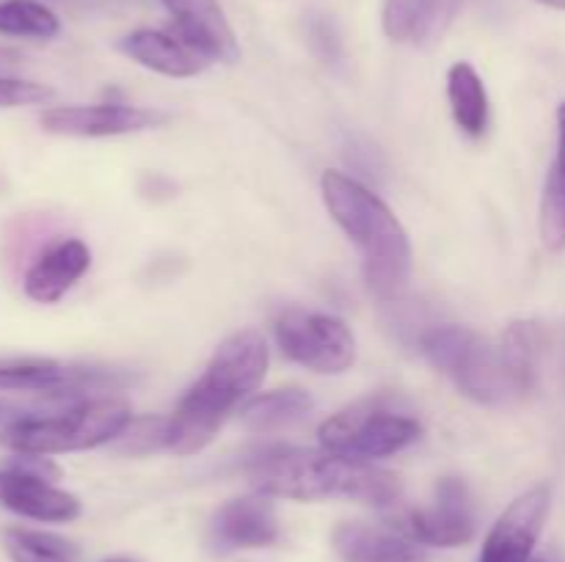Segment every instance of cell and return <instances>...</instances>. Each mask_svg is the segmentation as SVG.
Here are the masks:
<instances>
[{"label": "cell", "mask_w": 565, "mask_h": 562, "mask_svg": "<svg viewBox=\"0 0 565 562\" xmlns=\"http://www.w3.org/2000/svg\"><path fill=\"white\" fill-rule=\"evenodd\" d=\"M257 494L292 501L348 499L370 507H390L401 499V479L373 461L337 455L329 450L274 446L246 466Z\"/></svg>", "instance_id": "1"}, {"label": "cell", "mask_w": 565, "mask_h": 562, "mask_svg": "<svg viewBox=\"0 0 565 562\" xmlns=\"http://www.w3.org/2000/svg\"><path fill=\"white\" fill-rule=\"evenodd\" d=\"M268 372V345L254 328L237 331L218 345L202 378L180 397L169 417L166 450L196 455L215 439L224 419L259 389Z\"/></svg>", "instance_id": "2"}, {"label": "cell", "mask_w": 565, "mask_h": 562, "mask_svg": "<svg viewBox=\"0 0 565 562\" xmlns=\"http://www.w3.org/2000/svg\"><path fill=\"white\" fill-rule=\"evenodd\" d=\"M326 209L362 251L364 281L381 301H395L412 279V240L397 215L353 176L326 171L320 176Z\"/></svg>", "instance_id": "3"}, {"label": "cell", "mask_w": 565, "mask_h": 562, "mask_svg": "<svg viewBox=\"0 0 565 562\" xmlns=\"http://www.w3.org/2000/svg\"><path fill=\"white\" fill-rule=\"evenodd\" d=\"M132 422L130 402L121 397H92L53 417L17 419L3 430V444L20 455H58L94 450L119 439Z\"/></svg>", "instance_id": "4"}, {"label": "cell", "mask_w": 565, "mask_h": 562, "mask_svg": "<svg viewBox=\"0 0 565 562\" xmlns=\"http://www.w3.org/2000/svg\"><path fill=\"white\" fill-rule=\"evenodd\" d=\"M423 435L414 417L392 408L386 400H364L326 419L318 430L320 446L337 455L379 461L406 450Z\"/></svg>", "instance_id": "5"}, {"label": "cell", "mask_w": 565, "mask_h": 562, "mask_svg": "<svg viewBox=\"0 0 565 562\" xmlns=\"http://www.w3.org/2000/svg\"><path fill=\"white\" fill-rule=\"evenodd\" d=\"M276 342L290 361L320 375H340L356 361V339L345 320L309 309H285L276 317Z\"/></svg>", "instance_id": "6"}, {"label": "cell", "mask_w": 565, "mask_h": 562, "mask_svg": "<svg viewBox=\"0 0 565 562\" xmlns=\"http://www.w3.org/2000/svg\"><path fill=\"white\" fill-rule=\"evenodd\" d=\"M397 532L423 545L456 549L475 538L472 496L463 479L445 477L436 485V501L423 510H408L397 518Z\"/></svg>", "instance_id": "7"}, {"label": "cell", "mask_w": 565, "mask_h": 562, "mask_svg": "<svg viewBox=\"0 0 565 562\" xmlns=\"http://www.w3.org/2000/svg\"><path fill=\"white\" fill-rule=\"evenodd\" d=\"M39 121L53 136L110 138L130 136V132L149 130V127H160L166 121V114L125 102L55 105V108L44 110Z\"/></svg>", "instance_id": "8"}, {"label": "cell", "mask_w": 565, "mask_h": 562, "mask_svg": "<svg viewBox=\"0 0 565 562\" xmlns=\"http://www.w3.org/2000/svg\"><path fill=\"white\" fill-rule=\"evenodd\" d=\"M552 507L550 485H535L505 507L486 538L480 562H530Z\"/></svg>", "instance_id": "9"}, {"label": "cell", "mask_w": 565, "mask_h": 562, "mask_svg": "<svg viewBox=\"0 0 565 562\" xmlns=\"http://www.w3.org/2000/svg\"><path fill=\"white\" fill-rule=\"evenodd\" d=\"M0 505L17 516L44 523H66L81 516L77 496L55 488L47 477L11 461L0 466Z\"/></svg>", "instance_id": "10"}, {"label": "cell", "mask_w": 565, "mask_h": 562, "mask_svg": "<svg viewBox=\"0 0 565 562\" xmlns=\"http://www.w3.org/2000/svg\"><path fill=\"white\" fill-rule=\"evenodd\" d=\"M160 3L174 17L177 36L185 39L204 58L221 64H235L241 58V44L218 0H160Z\"/></svg>", "instance_id": "11"}, {"label": "cell", "mask_w": 565, "mask_h": 562, "mask_svg": "<svg viewBox=\"0 0 565 562\" xmlns=\"http://www.w3.org/2000/svg\"><path fill=\"white\" fill-rule=\"evenodd\" d=\"M215 549H265L279 540V518L270 496L252 494L226 501L210 523Z\"/></svg>", "instance_id": "12"}, {"label": "cell", "mask_w": 565, "mask_h": 562, "mask_svg": "<svg viewBox=\"0 0 565 562\" xmlns=\"http://www.w3.org/2000/svg\"><path fill=\"white\" fill-rule=\"evenodd\" d=\"M88 264H92V251L86 242L77 237L61 240L28 268L22 290L36 303H58L83 279Z\"/></svg>", "instance_id": "13"}, {"label": "cell", "mask_w": 565, "mask_h": 562, "mask_svg": "<svg viewBox=\"0 0 565 562\" xmlns=\"http://www.w3.org/2000/svg\"><path fill=\"white\" fill-rule=\"evenodd\" d=\"M331 545L342 562H425V551L406 534L362 521L340 523Z\"/></svg>", "instance_id": "14"}, {"label": "cell", "mask_w": 565, "mask_h": 562, "mask_svg": "<svg viewBox=\"0 0 565 562\" xmlns=\"http://www.w3.org/2000/svg\"><path fill=\"white\" fill-rule=\"evenodd\" d=\"M119 50L130 55L136 64L166 77H193L207 66V58L185 39H180L177 33L152 31V28L127 33L119 42Z\"/></svg>", "instance_id": "15"}, {"label": "cell", "mask_w": 565, "mask_h": 562, "mask_svg": "<svg viewBox=\"0 0 565 562\" xmlns=\"http://www.w3.org/2000/svg\"><path fill=\"white\" fill-rule=\"evenodd\" d=\"M463 0H386L384 33L392 42H430L441 36Z\"/></svg>", "instance_id": "16"}, {"label": "cell", "mask_w": 565, "mask_h": 562, "mask_svg": "<svg viewBox=\"0 0 565 562\" xmlns=\"http://www.w3.org/2000/svg\"><path fill=\"white\" fill-rule=\"evenodd\" d=\"M0 391H33L50 397L81 395V367H66L50 358L0 364Z\"/></svg>", "instance_id": "17"}, {"label": "cell", "mask_w": 565, "mask_h": 562, "mask_svg": "<svg viewBox=\"0 0 565 562\" xmlns=\"http://www.w3.org/2000/svg\"><path fill=\"white\" fill-rule=\"evenodd\" d=\"M447 99H450L452 119L458 130L469 138H480L489 127V94H486L483 77L475 72L472 64L458 61L447 72Z\"/></svg>", "instance_id": "18"}, {"label": "cell", "mask_w": 565, "mask_h": 562, "mask_svg": "<svg viewBox=\"0 0 565 562\" xmlns=\"http://www.w3.org/2000/svg\"><path fill=\"white\" fill-rule=\"evenodd\" d=\"M497 345H500L502 358H505L508 369H511L519 389H522L524 395L533 391L546 347V334L544 328H541V323H535V320H516V323H511L502 331Z\"/></svg>", "instance_id": "19"}, {"label": "cell", "mask_w": 565, "mask_h": 562, "mask_svg": "<svg viewBox=\"0 0 565 562\" xmlns=\"http://www.w3.org/2000/svg\"><path fill=\"white\" fill-rule=\"evenodd\" d=\"M541 240L552 251L565 248V102L557 108V152L541 198Z\"/></svg>", "instance_id": "20"}, {"label": "cell", "mask_w": 565, "mask_h": 562, "mask_svg": "<svg viewBox=\"0 0 565 562\" xmlns=\"http://www.w3.org/2000/svg\"><path fill=\"white\" fill-rule=\"evenodd\" d=\"M312 411V397L301 389H276L259 395L243 408V424L254 433H270V430L290 428L301 422Z\"/></svg>", "instance_id": "21"}, {"label": "cell", "mask_w": 565, "mask_h": 562, "mask_svg": "<svg viewBox=\"0 0 565 562\" xmlns=\"http://www.w3.org/2000/svg\"><path fill=\"white\" fill-rule=\"evenodd\" d=\"M3 545L11 562H81V551L72 540L36 529H6Z\"/></svg>", "instance_id": "22"}, {"label": "cell", "mask_w": 565, "mask_h": 562, "mask_svg": "<svg viewBox=\"0 0 565 562\" xmlns=\"http://www.w3.org/2000/svg\"><path fill=\"white\" fill-rule=\"evenodd\" d=\"M61 22L39 0H0V33L20 39H53Z\"/></svg>", "instance_id": "23"}, {"label": "cell", "mask_w": 565, "mask_h": 562, "mask_svg": "<svg viewBox=\"0 0 565 562\" xmlns=\"http://www.w3.org/2000/svg\"><path fill=\"white\" fill-rule=\"evenodd\" d=\"M166 439H169V417L132 419L116 439V450L121 455H149L166 450Z\"/></svg>", "instance_id": "24"}, {"label": "cell", "mask_w": 565, "mask_h": 562, "mask_svg": "<svg viewBox=\"0 0 565 562\" xmlns=\"http://www.w3.org/2000/svg\"><path fill=\"white\" fill-rule=\"evenodd\" d=\"M390 314H386V323L395 328L397 339L401 342H423V336L434 328L428 312L423 309V303L406 301V298H395V301H386Z\"/></svg>", "instance_id": "25"}, {"label": "cell", "mask_w": 565, "mask_h": 562, "mask_svg": "<svg viewBox=\"0 0 565 562\" xmlns=\"http://www.w3.org/2000/svg\"><path fill=\"white\" fill-rule=\"evenodd\" d=\"M53 99V88L33 80H17V77H0V108H22V105H39Z\"/></svg>", "instance_id": "26"}, {"label": "cell", "mask_w": 565, "mask_h": 562, "mask_svg": "<svg viewBox=\"0 0 565 562\" xmlns=\"http://www.w3.org/2000/svg\"><path fill=\"white\" fill-rule=\"evenodd\" d=\"M307 39H309V47L315 50V55H320L326 64L340 58L342 53L340 33H337L334 22H331L326 14H309Z\"/></svg>", "instance_id": "27"}, {"label": "cell", "mask_w": 565, "mask_h": 562, "mask_svg": "<svg viewBox=\"0 0 565 562\" xmlns=\"http://www.w3.org/2000/svg\"><path fill=\"white\" fill-rule=\"evenodd\" d=\"M541 6H550V9H557V11H565V0H539Z\"/></svg>", "instance_id": "28"}, {"label": "cell", "mask_w": 565, "mask_h": 562, "mask_svg": "<svg viewBox=\"0 0 565 562\" xmlns=\"http://www.w3.org/2000/svg\"><path fill=\"white\" fill-rule=\"evenodd\" d=\"M561 372H563V383H565V328L561 336Z\"/></svg>", "instance_id": "29"}, {"label": "cell", "mask_w": 565, "mask_h": 562, "mask_svg": "<svg viewBox=\"0 0 565 562\" xmlns=\"http://www.w3.org/2000/svg\"><path fill=\"white\" fill-rule=\"evenodd\" d=\"M105 562H130V560H105Z\"/></svg>", "instance_id": "30"}]
</instances>
